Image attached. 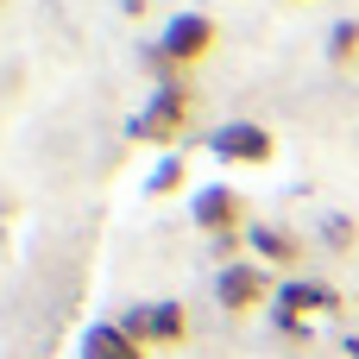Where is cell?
<instances>
[{
	"mask_svg": "<svg viewBox=\"0 0 359 359\" xmlns=\"http://www.w3.org/2000/svg\"><path fill=\"white\" fill-rule=\"evenodd\" d=\"M208 50H215V19H208V13H177V19L158 32V44L145 50V69H151L158 88H164V82H183Z\"/></svg>",
	"mask_w": 359,
	"mask_h": 359,
	"instance_id": "6da1fadb",
	"label": "cell"
},
{
	"mask_svg": "<svg viewBox=\"0 0 359 359\" xmlns=\"http://www.w3.org/2000/svg\"><path fill=\"white\" fill-rule=\"evenodd\" d=\"M196 107H202V95H196V82L183 76V82H164L139 114H133V139L139 145H170V139H183L189 126H196Z\"/></svg>",
	"mask_w": 359,
	"mask_h": 359,
	"instance_id": "7a4b0ae2",
	"label": "cell"
},
{
	"mask_svg": "<svg viewBox=\"0 0 359 359\" xmlns=\"http://www.w3.org/2000/svg\"><path fill=\"white\" fill-rule=\"evenodd\" d=\"M120 328H126L139 347H177V341L189 334V309H183L177 297H158V303H133V309L120 316Z\"/></svg>",
	"mask_w": 359,
	"mask_h": 359,
	"instance_id": "3957f363",
	"label": "cell"
},
{
	"mask_svg": "<svg viewBox=\"0 0 359 359\" xmlns=\"http://www.w3.org/2000/svg\"><path fill=\"white\" fill-rule=\"evenodd\" d=\"M196 227L221 246V240H246V202L227 189V183H208V189H196Z\"/></svg>",
	"mask_w": 359,
	"mask_h": 359,
	"instance_id": "277c9868",
	"label": "cell"
},
{
	"mask_svg": "<svg viewBox=\"0 0 359 359\" xmlns=\"http://www.w3.org/2000/svg\"><path fill=\"white\" fill-rule=\"evenodd\" d=\"M265 297H271V271H265V265H240V259L221 265V278H215V303H221L227 316H246V309H259Z\"/></svg>",
	"mask_w": 359,
	"mask_h": 359,
	"instance_id": "5b68a950",
	"label": "cell"
},
{
	"mask_svg": "<svg viewBox=\"0 0 359 359\" xmlns=\"http://www.w3.org/2000/svg\"><path fill=\"white\" fill-rule=\"evenodd\" d=\"M215 158H221V164H271V158H278V139H271V126H259V120H233V126L215 133Z\"/></svg>",
	"mask_w": 359,
	"mask_h": 359,
	"instance_id": "8992f818",
	"label": "cell"
},
{
	"mask_svg": "<svg viewBox=\"0 0 359 359\" xmlns=\"http://www.w3.org/2000/svg\"><path fill=\"white\" fill-rule=\"evenodd\" d=\"M246 246L259 252L265 271H297V259H303V240H297L290 227H271V221H252V227H246Z\"/></svg>",
	"mask_w": 359,
	"mask_h": 359,
	"instance_id": "52a82bcc",
	"label": "cell"
},
{
	"mask_svg": "<svg viewBox=\"0 0 359 359\" xmlns=\"http://www.w3.org/2000/svg\"><path fill=\"white\" fill-rule=\"evenodd\" d=\"M278 309H290V316H341V297L328 290V284H316V278H284L278 284Z\"/></svg>",
	"mask_w": 359,
	"mask_h": 359,
	"instance_id": "ba28073f",
	"label": "cell"
},
{
	"mask_svg": "<svg viewBox=\"0 0 359 359\" xmlns=\"http://www.w3.org/2000/svg\"><path fill=\"white\" fill-rule=\"evenodd\" d=\"M82 359H145V347L120 328V322H95L82 334Z\"/></svg>",
	"mask_w": 359,
	"mask_h": 359,
	"instance_id": "9c48e42d",
	"label": "cell"
},
{
	"mask_svg": "<svg viewBox=\"0 0 359 359\" xmlns=\"http://www.w3.org/2000/svg\"><path fill=\"white\" fill-rule=\"evenodd\" d=\"M328 63L334 69H359V19H341L328 32Z\"/></svg>",
	"mask_w": 359,
	"mask_h": 359,
	"instance_id": "30bf717a",
	"label": "cell"
},
{
	"mask_svg": "<svg viewBox=\"0 0 359 359\" xmlns=\"http://www.w3.org/2000/svg\"><path fill=\"white\" fill-rule=\"evenodd\" d=\"M322 240H328L334 252H353L359 246V221L353 215H328V221H322Z\"/></svg>",
	"mask_w": 359,
	"mask_h": 359,
	"instance_id": "8fae6325",
	"label": "cell"
},
{
	"mask_svg": "<svg viewBox=\"0 0 359 359\" xmlns=\"http://www.w3.org/2000/svg\"><path fill=\"white\" fill-rule=\"evenodd\" d=\"M183 177H189V170H183V158H164V164L151 170V183H145V189H151V196H177V189H183Z\"/></svg>",
	"mask_w": 359,
	"mask_h": 359,
	"instance_id": "7c38bea8",
	"label": "cell"
},
{
	"mask_svg": "<svg viewBox=\"0 0 359 359\" xmlns=\"http://www.w3.org/2000/svg\"><path fill=\"white\" fill-rule=\"evenodd\" d=\"M271 328H278L284 341H309V322H303V316H290V309H271Z\"/></svg>",
	"mask_w": 359,
	"mask_h": 359,
	"instance_id": "4fadbf2b",
	"label": "cell"
},
{
	"mask_svg": "<svg viewBox=\"0 0 359 359\" xmlns=\"http://www.w3.org/2000/svg\"><path fill=\"white\" fill-rule=\"evenodd\" d=\"M347 359H359V334H347Z\"/></svg>",
	"mask_w": 359,
	"mask_h": 359,
	"instance_id": "5bb4252c",
	"label": "cell"
}]
</instances>
